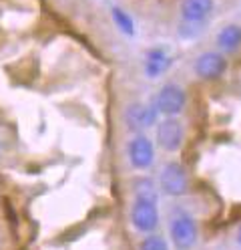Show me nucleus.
Returning a JSON list of instances; mask_svg holds the SVG:
<instances>
[{
  "label": "nucleus",
  "instance_id": "f257e3e1",
  "mask_svg": "<svg viewBox=\"0 0 241 250\" xmlns=\"http://www.w3.org/2000/svg\"><path fill=\"white\" fill-rule=\"evenodd\" d=\"M187 103V95H185V91L179 87V85H175V83H167L161 87V91L157 93V97H155V107H157V111L159 113H163L167 117H173L177 113H181L183 111V107Z\"/></svg>",
  "mask_w": 241,
  "mask_h": 250
},
{
  "label": "nucleus",
  "instance_id": "f03ea898",
  "mask_svg": "<svg viewBox=\"0 0 241 250\" xmlns=\"http://www.w3.org/2000/svg\"><path fill=\"white\" fill-rule=\"evenodd\" d=\"M197 222L189 214H179L171 220V240L177 250H189L197 242Z\"/></svg>",
  "mask_w": 241,
  "mask_h": 250
},
{
  "label": "nucleus",
  "instance_id": "7ed1b4c3",
  "mask_svg": "<svg viewBox=\"0 0 241 250\" xmlns=\"http://www.w3.org/2000/svg\"><path fill=\"white\" fill-rule=\"evenodd\" d=\"M159 184H161V190H163L165 194H169L171 198L183 196V194L187 192V186H189L185 167H183L179 162L167 164V166L163 167V171H161Z\"/></svg>",
  "mask_w": 241,
  "mask_h": 250
},
{
  "label": "nucleus",
  "instance_id": "20e7f679",
  "mask_svg": "<svg viewBox=\"0 0 241 250\" xmlns=\"http://www.w3.org/2000/svg\"><path fill=\"white\" fill-rule=\"evenodd\" d=\"M193 69H195V75L199 79L217 81L225 75V71H227V59L223 57V53L209 51V53H203L201 57H197Z\"/></svg>",
  "mask_w": 241,
  "mask_h": 250
},
{
  "label": "nucleus",
  "instance_id": "39448f33",
  "mask_svg": "<svg viewBox=\"0 0 241 250\" xmlns=\"http://www.w3.org/2000/svg\"><path fill=\"white\" fill-rule=\"evenodd\" d=\"M157 107L155 103H131L127 107V111H125V123H127V127L131 129V131H143V129H147L151 127V125L157 121Z\"/></svg>",
  "mask_w": 241,
  "mask_h": 250
},
{
  "label": "nucleus",
  "instance_id": "423d86ee",
  "mask_svg": "<svg viewBox=\"0 0 241 250\" xmlns=\"http://www.w3.org/2000/svg\"><path fill=\"white\" fill-rule=\"evenodd\" d=\"M129 160H131V166L135 169H149L153 166L155 147L147 135L137 133L131 139V144H129Z\"/></svg>",
  "mask_w": 241,
  "mask_h": 250
},
{
  "label": "nucleus",
  "instance_id": "0eeeda50",
  "mask_svg": "<svg viewBox=\"0 0 241 250\" xmlns=\"http://www.w3.org/2000/svg\"><path fill=\"white\" fill-rule=\"evenodd\" d=\"M157 146L165 151H177L183 146V125L173 117L163 119L157 125Z\"/></svg>",
  "mask_w": 241,
  "mask_h": 250
},
{
  "label": "nucleus",
  "instance_id": "6e6552de",
  "mask_svg": "<svg viewBox=\"0 0 241 250\" xmlns=\"http://www.w3.org/2000/svg\"><path fill=\"white\" fill-rule=\"evenodd\" d=\"M131 222L139 232H153L159 226V210L155 202L135 200L131 208Z\"/></svg>",
  "mask_w": 241,
  "mask_h": 250
},
{
  "label": "nucleus",
  "instance_id": "1a4fd4ad",
  "mask_svg": "<svg viewBox=\"0 0 241 250\" xmlns=\"http://www.w3.org/2000/svg\"><path fill=\"white\" fill-rule=\"evenodd\" d=\"M213 0H181V17L187 22H201L211 14Z\"/></svg>",
  "mask_w": 241,
  "mask_h": 250
},
{
  "label": "nucleus",
  "instance_id": "9d476101",
  "mask_svg": "<svg viewBox=\"0 0 241 250\" xmlns=\"http://www.w3.org/2000/svg\"><path fill=\"white\" fill-rule=\"evenodd\" d=\"M171 67V57L163 49H151L147 53V62H145V73L151 79L161 77L167 69Z\"/></svg>",
  "mask_w": 241,
  "mask_h": 250
},
{
  "label": "nucleus",
  "instance_id": "9b49d317",
  "mask_svg": "<svg viewBox=\"0 0 241 250\" xmlns=\"http://www.w3.org/2000/svg\"><path fill=\"white\" fill-rule=\"evenodd\" d=\"M217 46L225 53H235L241 46V26L239 24H227L219 30L217 35Z\"/></svg>",
  "mask_w": 241,
  "mask_h": 250
},
{
  "label": "nucleus",
  "instance_id": "f8f14e48",
  "mask_svg": "<svg viewBox=\"0 0 241 250\" xmlns=\"http://www.w3.org/2000/svg\"><path fill=\"white\" fill-rule=\"evenodd\" d=\"M135 200H143V202H159L157 196V188L153 184L151 178H139L135 182Z\"/></svg>",
  "mask_w": 241,
  "mask_h": 250
},
{
  "label": "nucleus",
  "instance_id": "ddd939ff",
  "mask_svg": "<svg viewBox=\"0 0 241 250\" xmlns=\"http://www.w3.org/2000/svg\"><path fill=\"white\" fill-rule=\"evenodd\" d=\"M112 21H115L117 28L125 37H133L135 35V22L123 8H112Z\"/></svg>",
  "mask_w": 241,
  "mask_h": 250
},
{
  "label": "nucleus",
  "instance_id": "4468645a",
  "mask_svg": "<svg viewBox=\"0 0 241 250\" xmlns=\"http://www.w3.org/2000/svg\"><path fill=\"white\" fill-rule=\"evenodd\" d=\"M141 250H169L167 242L159 236H147L141 244Z\"/></svg>",
  "mask_w": 241,
  "mask_h": 250
},
{
  "label": "nucleus",
  "instance_id": "2eb2a0df",
  "mask_svg": "<svg viewBox=\"0 0 241 250\" xmlns=\"http://www.w3.org/2000/svg\"><path fill=\"white\" fill-rule=\"evenodd\" d=\"M237 240H239V244H241V228H239V234H237Z\"/></svg>",
  "mask_w": 241,
  "mask_h": 250
}]
</instances>
